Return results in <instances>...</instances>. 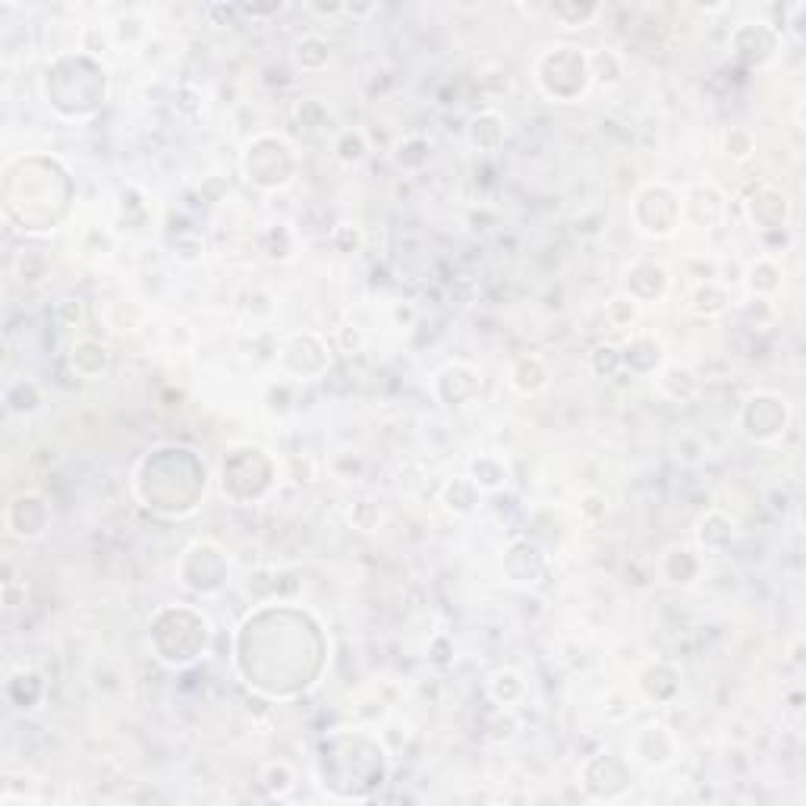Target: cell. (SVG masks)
I'll return each mask as SVG.
<instances>
[{"label": "cell", "mask_w": 806, "mask_h": 806, "mask_svg": "<svg viewBox=\"0 0 806 806\" xmlns=\"http://www.w3.org/2000/svg\"><path fill=\"white\" fill-rule=\"evenodd\" d=\"M133 492L158 517H187L206 501V463L180 444L151 448L133 470Z\"/></svg>", "instance_id": "cell-1"}, {"label": "cell", "mask_w": 806, "mask_h": 806, "mask_svg": "<svg viewBox=\"0 0 806 806\" xmlns=\"http://www.w3.org/2000/svg\"><path fill=\"white\" fill-rule=\"evenodd\" d=\"M350 753L334 731L318 741L315 753V785L332 800H369L391 775V750L369 728H350Z\"/></svg>", "instance_id": "cell-2"}, {"label": "cell", "mask_w": 806, "mask_h": 806, "mask_svg": "<svg viewBox=\"0 0 806 806\" xmlns=\"http://www.w3.org/2000/svg\"><path fill=\"white\" fill-rule=\"evenodd\" d=\"M211 642H214V627L192 605H161L148 620L151 656L174 671L202 662L211 652Z\"/></svg>", "instance_id": "cell-3"}, {"label": "cell", "mask_w": 806, "mask_h": 806, "mask_svg": "<svg viewBox=\"0 0 806 806\" xmlns=\"http://www.w3.org/2000/svg\"><path fill=\"white\" fill-rule=\"evenodd\" d=\"M42 98L63 121H88L98 114V107L107 98V66L85 54L80 80H70L66 57L57 54L44 66Z\"/></svg>", "instance_id": "cell-4"}, {"label": "cell", "mask_w": 806, "mask_h": 806, "mask_svg": "<svg viewBox=\"0 0 806 806\" xmlns=\"http://www.w3.org/2000/svg\"><path fill=\"white\" fill-rule=\"evenodd\" d=\"M533 80L542 98L555 104H577L589 95V57L579 44H548L533 63Z\"/></svg>", "instance_id": "cell-5"}, {"label": "cell", "mask_w": 806, "mask_h": 806, "mask_svg": "<svg viewBox=\"0 0 806 806\" xmlns=\"http://www.w3.org/2000/svg\"><path fill=\"white\" fill-rule=\"evenodd\" d=\"M240 170L249 187L259 192H281L300 174V151L281 133H255L240 155Z\"/></svg>", "instance_id": "cell-6"}, {"label": "cell", "mask_w": 806, "mask_h": 806, "mask_svg": "<svg viewBox=\"0 0 806 806\" xmlns=\"http://www.w3.org/2000/svg\"><path fill=\"white\" fill-rule=\"evenodd\" d=\"M252 454H255V444H233L221 460V473H218L221 495L237 507H249V504L269 498L278 482V463L271 451L259 448L255 463H252Z\"/></svg>", "instance_id": "cell-7"}, {"label": "cell", "mask_w": 806, "mask_h": 806, "mask_svg": "<svg viewBox=\"0 0 806 806\" xmlns=\"http://www.w3.org/2000/svg\"><path fill=\"white\" fill-rule=\"evenodd\" d=\"M634 230L646 240H671L681 230V189L664 180H649L630 199Z\"/></svg>", "instance_id": "cell-8"}, {"label": "cell", "mask_w": 806, "mask_h": 806, "mask_svg": "<svg viewBox=\"0 0 806 806\" xmlns=\"http://www.w3.org/2000/svg\"><path fill=\"white\" fill-rule=\"evenodd\" d=\"M177 577H180V586L187 593H196L202 599H214L228 589L230 583L228 552L214 538H196L180 555Z\"/></svg>", "instance_id": "cell-9"}, {"label": "cell", "mask_w": 806, "mask_h": 806, "mask_svg": "<svg viewBox=\"0 0 806 806\" xmlns=\"http://www.w3.org/2000/svg\"><path fill=\"white\" fill-rule=\"evenodd\" d=\"M274 366L284 378L315 381L332 369V344L318 332H293L278 344Z\"/></svg>", "instance_id": "cell-10"}, {"label": "cell", "mask_w": 806, "mask_h": 806, "mask_svg": "<svg viewBox=\"0 0 806 806\" xmlns=\"http://www.w3.org/2000/svg\"><path fill=\"white\" fill-rule=\"evenodd\" d=\"M791 419H794V414H791L785 394L753 391L741 404L737 426L756 444H778L791 429Z\"/></svg>", "instance_id": "cell-11"}, {"label": "cell", "mask_w": 806, "mask_h": 806, "mask_svg": "<svg viewBox=\"0 0 806 806\" xmlns=\"http://www.w3.org/2000/svg\"><path fill=\"white\" fill-rule=\"evenodd\" d=\"M579 787L589 800L615 804L634 787V765L618 753H596L579 765Z\"/></svg>", "instance_id": "cell-12"}, {"label": "cell", "mask_w": 806, "mask_h": 806, "mask_svg": "<svg viewBox=\"0 0 806 806\" xmlns=\"http://www.w3.org/2000/svg\"><path fill=\"white\" fill-rule=\"evenodd\" d=\"M627 753H630V765H640L646 772H664L681 760V741L671 731V724L649 719L630 731Z\"/></svg>", "instance_id": "cell-13"}, {"label": "cell", "mask_w": 806, "mask_h": 806, "mask_svg": "<svg viewBox=\"0 0 806 806\" xmlns=\"http://www.w3.org/2000/svg\"><path fill=\"white\" fill-rule=\"evenodd\" d=\"M728 221V192L715 180L687 184L681 189V228L712 233Z\"/></svg>", "instance_id": "cell-14"}, {"label": "cell", "mask_w": 806, "mask_h": 806, "mask_svg": "<svg viewBox=\"0 0 806 806\" xmlns=\"http://www.w3.org/2000/svg\"><path fill=\"white\" fill-rule=\"evenodd\" d=\"M51 501L35 489H22L17 495L7 501L3 507V526H7V536L17 538V542H39L48 536L51 530Z\"/></svg>", "instance_id": "cell-15"}, {"label": "cell", "mask_w": 806, "mask_h": 806, "mask_svg": "<svg viewBox=\"0 0 806 806\" xmlns=\"http://www.w3.org/2000/svg\"><path fill=\"white\" fill-rule=\"evenodd\" d=\"M728 51L737 63H744L750 70H763L768 63H775L778 51H782V32L763 20H744L731 29L728 39Z\"/></svg>", "instance_id": "cell-16"}, {"label": "cell", "mask_w": 806, "mask_h": 806, "mask_svg": "<svg viewBox=\"0 0 806 806\" xmlns=\"http://www.w3.org/2000/svg\"><path fill=\"white\" fill-rule=\"evenodd\" d=\"M671 269L664 265L662 259H652V255H637L620 278V293L630 296L637 306H652V303H662L671 293Z\"/></svg>", "instance_id": "cell-17"}, {"label": "cell", "mask_w": 806, "mask_h": 806, "mask_svg": "<svg viewBox=\"0 0 806 806\" xmlns=\"http://www.w3.org/2000/svg\"><path fill=\"white\" fill-rule=\"evenodd\" d=\"M435 400L448 410H460L479 400L482 394V373L467 359H451L432 375Z\"/></svg>", "instance_id": "cell-18"}, {"label": "cell", "mask_w": 806, "mask_h": 806, "mask_svg": "<svg viewBox=\"0 0 806 806\" xmlns=\"http://www.w3.org/2000/svg\"><path fill=\"white\" fill-rule=\"evenodd\" d=\"M634 690L640 697V703L649 705H671L683 690L681 668L668 659H649L637 668L634 674Z\"/></svg>", "instance_id": "cell-19"}, {"label": "cell", "mask_w": 806, "mask_h": 806, "mask_svg": "<svg viewBox=\"0 0 806 806\" xmlns=\"http://www.w3.org/2000/svg\"><path fill=\"white\" fill-rule=\"evenodd\" d=\"M501 571L511 586H520V589H536L545 583L548 577V558L545 552L538 548L536 542L530 538H514L504 555H501Z\"/></svg>", "instance_id": "cell-20"}, {"label": "cell", "mask_w": 806, "mask_h": 806, "mask_svg": "<svg viewBox=\"0 0 806 806\" xmlns=\"http://www.w3.org/2000/svg\"><path fill=\"white\" fill-rule=\"evenodd\" d=\"M791 211H794L791 208V196L778 187H760L756 192H750V199L744 202L746 221L753 224V230L760 237L775 233V230H787Z\"/></svg>", "instance_id": "cell-21"}, {"label": "cell", "mask_w": 806, "mask_h": 806, "mask_svg": "<svg viewBox=\"0 0 806 806\" xmlns=\"http://www.w3.org/2000/svg\"><path fill=\"white\" fill-rule=\"evenodd\" d=\"M668 363L662 337L652 332H630V337L620 344V366L634 378H652Z\"/></svg>", "instance_id": "cell-22"}, {"label": "cell", "mask_w": 806, "mask_h": 806, "mask_svg": "<svg viewBox=\"0 0 806 806\" xmlns=\"http://www.w3.org/2000/svg\"><path fill=\"white\" fill-rule=\"evenodd\" d=\"M66 363H70V373L83 381H104L111 369H114V350L111 344H104L102 337H92V334H80L70 350H66Z\"/></svg>", "instance_id": "cell-23"}, {"label": "cell", "mask_w": 806, "mask_h": 806, "mask_svg": "<svg viewBox=\"0 0 806 806\" xmlns=\"http://www.w3.org/2000/svg\"><path fill=\"white\" fill-rule=\"evenodd\" d=\"M705 574V555L697 548V545H668L659 558V577L668 583V586H693L697 579H703Z\"/></svg>", "instance_id": "cell-24"}, {"label": "cell", "mask_w": 806, "mask_h": 806, "mask_svg": "<svg viewBox=\"0 0 806 806\" xmlns=\"http://www.w3.org/2000/svg\"><path fill=\"white\" fill-rule=\"evenodd\" d=\"M552 366L542 353H520L507 366V385L520 397H538L552 388Z\"/></svg>", "instance_id": "cell-25"}, {"label": "cell", "mask_w": 806, "mask_h": 806, "mask_svg": "<svg viewBox=\"0 0 806 806\" xmlns=\"http://www.w3.org/2000/svg\"><path fill=\"white\" fill-rule=\"evenodd\" d=\"M693 538H697V548L703 555H724L734 545V538H737V523H734L731 514H724L722 507H709L697 520Z\"/></svg>", "instance_id": "cell-26"}, {"label": "cell", "mask_w": 806, "mask_h": 806, "mask_svg": "<svg viewBox=\"0 0 806 806\" xmlns=\"http://www.w3.org/2000/svg\"><path fill=\"white\" fill-rule=\"evenodd\" d=\"M467 475H470V482H473L482 495H498V492H504L511 485L514 470H511V460L504 454H498V451H479V454L470 457Z\"/></svg>", "instance_id": "cell-27"}, {"label": "cell", "mask_w": 806, "mask_h": 806, "mask_svg": "<svg viewBox=\"0 0 806 806\" xmlns=\"http://www.w3.org/2000/svg\"><path fill=\"white\" fill-rule=\"evenodd\" d=\"M507 139H511V124L495 107H485L467 121V143L473 145L475 151H485V155L501 151Z\"/></svg>", "instance_id": "cell-28"}, {"label": "cell", "mask_w": 806, "mask_h": 806, "mask_svg": "<svg viewBox=\"0 0 806 806\" xmlns=\"http://www.w3.org/2000/svg\"><path fill=\"white\" fill-rule=\"evenodd\" d=\"M687 306H690V312H693L697 318H705V322L722 318V315H728V312L734 310V290L728 287V284H722L719 278H700V281L690 287Z\"/></svg>", "instance_id": "cell-29"}, {"label": "cell", "mask_w": 806, "mask_h": 806, "mask_svg": "<svg viewBox=\"0 0 806 806\" xmlns=\"http://www.w3.org/2000/svg\"><path fill=\"white\" fill-rule=\"evenodd\" d=\"M746 296H763V300H775L785 290V271L778 265V259L772 252L756 255L741 274Z\"/></svg>", "instance_id": "cell-30"}, {"label": "cell", "mask_w": 806, "mask_h": 806, "mask_svg": "<svg viewBox=\"0 0 806 806\" xmlns=\"http://www.w3.org/2000/svg\"><path fill=\"white\" fill-rule=\"evenodd\" d=\"M652 381H656V391L668 397L671 404H690V400H697L700 391H703V381H700V375L693 373L690 366H683V363H664L659 373L652 375Z\"/></svg>", "instance_id": "cell-31"}, {"label": "cell", "mask_w": 806, "mask_h": 806, "mask_svg": "<svg viewBox=\"0 0 806 806\" xmlns=\"http://www.w3.org/2000/svg\"><path fill=\"white\" fill-rule=\"evenodd\" d=\"M485 697L495 709H520L530 697V687L517 668H498L485 681Z\"/></svg>", "instance_id": "cell-32"}, {"label": "cell", "mask_w": 806, "mask_h": 806, "mask_svg": "<svg viewBox=\"0 0 806 806\" xmlns=\"http://www.w3.org/2000/svg\"><path fill=\"white\" fill-rule=\"evenodd\" d=\"M48 697V683L39 671L32 668H20L7 678V703L13 705L17 712H32L39 709Z\"/></svg>", "instance_id": "cell-33"}, {"label": "cell", "mask_w": 806, "mask_h": 806, "mask_svg": "<svg viewBox=\"0 0 806 806\" xmlns=\"http://www.w3.org/2000/svg\"><path fill=\"white\" fill-rule=\"evenodd\" d=\"M290 63L296 73H325L332 63V44L318 32H306L290 48Z\"/></svg>", "instance_id": "cell-34"}, {"label": "cell", "mask_w": 806, "mask_h": 806, "mask_svg": "<svg viewBox=\"0 0 806 806\" xmlns=\"http://www.w3.org/2000/svg\"><path fill=\"white\" fill-rule=\"evenodd\" d=\"M482 498L485 495L470 482V475H457V479H448V482L441 485L438 504H441L448 514H454V517H470V514H475V511L482 507Z\"/></svg>", "instance_id": "cell-35"}, {"label": "cell", "mask_w": 806, "mask_h": 806, "mask_svg": "<svg viewBox=\"0 0 806 806\" xmlns=\"http://www.w3.org/2000/svg\"><path fill=\"white\" fill-rule=\"evenodd\" d=\"M102 318H104V325H107V328H111L114 334H136L145 328V322H148V310H145L139 300H126V296H117V300H107V303H104Z\"/></svg>", "instance_id": "cell-36"}, {"label": "cell", "mask_w": 806, "mask_h": 806, "mask_svg": "<svg viewBox=\"0 0 806 806\" xmlns=\"http://www.w3.org/2000/svg\"><path fill=\"white\" fill-rule=\"evenodd\" d=\"M586 57H589V80H593V88H615V85L624 83V76H627V63H624V57H620L615 48H589Z\"/></svg>", "instance_id": "cell-37"}, {"label": "cell", "mask_w": 806, "mask_h": 806, "mask_svg": "<svg viewBox=\"0 0 806 806\" xmlns=\"http://www.w3.org/2000/svg\"><path fill=\"white\" fill-rule=\"evenodd\" d=\"M44 404V391L39 381L32 378H17L3 388V410L7 416H17V419H25V416L39 414Z\"/></svg>", "instance_id": "cell-38"}, {"label": "cell", "mask_w": 806, "mask_h": 806, "mask_svg": "<svg viewBox=\"0 0 806 806\" xmlns=\"http://www.w3.org/2000/svg\"><path fill=\"white\" fill-rule=\"evenodd\" d=\"M391 161L400 167V170H407V174L422 170V167L432 161V139H426L422 133H410V136H404L400 143L394 145Z\"/></svg>", "instance_id": "cell-39"}, {"label": "cell", "mask_w": 806, "mask_h": 806, "mask_svg": "<svg viewBox=\"0 0 806 806\" xmlns=\"http://www.w3.org/2000/svg\"><path fill=\"white\" fill-rule=\"evenodd\" d=\"M114 249H117V237H114V230L111 228L88 224V228H83V233H80V259L88 262V265H102V262H107V259L114 255Z\"/></svg>", "instance_id": "cell-40"}, {"label": "cell", "mask_w": 806, "mask_h": 806, "mask_svg": "<svg viewBox=\"0 0 806 806\" xmlns=\"http://www.w3.org/2000/svg\"><path fill=\"white\" fill-rule=\"evenodd\" d=\"M259 782H262V787H265L269 797L284 800V797H290V794L296 791L300 775H296V768H293V763H287V760H269V763L262 765Z\"/></svg>", "instance_id": "cell-41"}, {"label": "cell", "mask_w": 806, "mask_h": 806, "mask_svg": "<svg viewBox=\"0 0 806 806\" xmlns=\"http://www.w3.org/2000/svg\"><path fill=\"white\" fill-rule=\"evenodd\" d=\"M605 13L601 3H577V0H567V3H552L548 7V17L555 22H561L564 29H586L593 22L599 20Z\"/></svg>", "instance_id": "cell-42"}, {"label": "cell", "mask_w": 806, "mask_h": 806, "mask_svg": "<svg viewBox=\"0 0 806 806\" xmlns=\"http://www.w3.org/2000/svg\"><path fill=\"white\" fill-rule=\"evenodd\" d=\"M334 158L347 167L363 165V161L369 158V136H366L363 129H356V126L341 129V133L334 136Z\"/></svg>", "instance_id": "cell-43"}, {"label": "cell", "mask_w": 806, "mask_h": 806, "mask_svg": "<svg viewBox=\"0 0 806 806\" xmlns=\"http://www.w3.org/2000/svg\"><path fill=\"white\" fill-rule=\"evenodd\" d=\"M640 318H642V306H637V303H634L630 296H624L620 290L605 303V322H608V328H615V332H637Z\"/></svg>", "instance_id": "cell-44"}, {"label": "cell", "mask_w": 806, "mask_h": 806, "mask_svg": "<svg viewBox=\"0 0 806 806\" xmlns=\"http://www.w3.org/2000/svg\"><path fill=\"white\" fill-rule=\"evenodd\" d=\"M722 155L734 165H746L756 155V133L750 126H728L722 136Z\"/></svg>", "instance_id": "cell-45"}, {"label": "cell", "mask_w": 806, "mask_h": 806, "mask_svg": "<svg viewBox=\"0 0 806 806\" xmlns=\"http://www.w3.org/2000/svg\"><path fill=\"white\" fill-rule=\"evenodd\" d=\"M151 22L145 20L143 13H136V10H129L124 17H117V20L111 22V35H114V44H117V51L121 48H136V44H143L148 39V29Z\"/></svg>", "instance_id": "cell-46"}, {"label": "cell", "mask_w": 806, "mask_h": 806, "mask_svg": "<svg viewBox=\"0 0 806 806\" xmlns=\"http://www.w3.org/2000/svg\"><path fill=\"white\" fill-rule=\"evenodd\" d=\"M80 51L95 57V61H104L111 51H117L114 44V35H111V22H88L80 29Z\"/></svg>", "instance_id": "cell-47"}, {"label": "cell", "mask_w": 806, "mask_h": 806, "mask_svg": "<svg viewBox=\"0 0 806 806\" xmlns=\"http://www.w3.org/2000/svg\"><path fill=\"white\" fill-rule=\"evenodd\" d=\"M574 511H577V520L583 526H589V530H596L605 523L608 517V511H611V504H608V498L601 495L599 489H583L577 495V504H574Z\"/></svg>", "instance_id": "cell-48"}, {"label": "cell", "mask_w": 806, "mask_h": 806, "mask_svg": "<svg viewBox=\"0 0 806 806\" xmlns=\"http://www.w3.org/2000/svg\"><path fill=\"white\" fill-rule=\"evenodd\" d=\"M13 274L20 284H42L48 278V255L42 249H20L17 259H13Z\"/></svg>", "instance_id": "cell-49"}, {"label": "cell", "mask_w": 806, "mask_h": 806, "mask_svg": "<svg viewBox=\"0 0 806 806\" xmlns=\"http://www.w3.org/2000/svg\"><path fill=\"white\" fill-rule=\"evenodd\" d=\"M262 252L269 259H274V262H287V259H293V252H296V233L287 224H271L262 233Z\"/></svg>", "instance_id": "cell-50"}, {"label": "cell", "mask_w": 806, "mask_h": 806, "mask_svg": "<svg viewBox=\"0 0 806 806\" xmlns=\"http://www.w3.org/2000/svg\"><path fill=\"white\" fill-rule=\"evenodd\" d=\"M385 523V511L375 498H359L350 507V526L359 533H375Z\"/></svg>", "instance_id": "cell-51"}, {"label": "cell", "mask_w": 806, "mask_h": 806, "mask_svg": "<svg viewBox=\"0 0 806 806\" xmlns=\"http://www.w3.org/2000/svg\"><path fill=\"white\" fill-rule=\"evenodd\" d=\"M589 369L599 375V378H615V375L624 373L620 366V344H599L596 350L589 353Z\"/></svg>", "instance_id": "cell-52"}, {"label": "cell", "mask_w": 806, "mask_h": 806, "mask_svg": "<svg viewBox=\"0 0 806 806\" xmlns=\"http://www.w3.org/2000/svg\"><path fill=\"white\" fill-rule=\"evenodd\" d=\"M674 457L687 463V467H693V463H700L709 457V444H705V438L700 432H681L674 438Z\"/></svg>", "instance_id": "cell-53"}, {"label": "cell", "mask_w": 806, "mask_h": 806, "mask_svg": "<svg viewBox=\"0 0 806 806\" xmlns=\"http://www.w3.org/2000/svg\"><path fill=\"white\" fill-rule=\"evenodd\" d=\"M332 243L341 252H347V255H353V252H359L363 249V243H366V237H363V228H356V224H337V228L332 230Z\"/></svg>", "instance_id": "cell-54"}, {"label": "cell", "mask_w": 806, "mask_h": 806, "mask_svg": "<svg viewBox=\"0 0 806 806\" xmlns=\"http://www.w3.org/2000/svg\"><path fill=\"white\" fill-rule=\"evenodd\" d=\"M206 255V243H202V237H196V233H180L177 240H174V259H180V262H199Z\"/></svg>", "instance_id": "cell-55"}, {"label": "cell", "mask_w": 806, "mask_h": 806, "mask_svg": "<svg viewBox=\"0 0 806 806\" xmlns=\"http://www.w3.org/2000/svg\"><path fill=\"white\" fill-rule=\"evenodd\" d=\"M57 315H61V325L66 328H80L85 318V306L80 296H63L61 303H57Z\"/></svg>", "instance_id": "cell-56"}, {"label": "cell", "mask_w": 806, "mask_h": 806, "mask_svg": "<svg viewBox=\"0 0 806 806\" xmlns=\"http://www.w3.org/2000/svg\"><path fill=\"white\" fill-rule=\"evenodd\" d=\"M284 10V3H271V7H240V13L243 17H274V13H281Z\"/></svg>", "instance_id": "cell-57"}, {"label": "cell", "mask_w": 806, "mask_h": 806, "mask_svg": "<svg viewBox=\"0 0 806 806\" xmlns=\"http://www.w3.org/2000/svg\"><path fill=\"white\" fill-rule=\"evenodd\" d=\"M375 10H378L375 3H369V7H350V3H341V13H344V17H353V20H366V17H373Z\"/></svg>", "instance_id": "cell-58"}, {"label": "cell", "mask_w": 806, "mask_h": 806, "mask_svg": "<svg viewBox=\"0 0 806 806\" xmlns=\"http://www.w3.org/2000/svg\"><path fill=\"white\" fill-rule=\"evenodd\" d=\"M391 312H394V322H397V325H400V322H404V325H410V322L416 318V310L410 306V303H407V306H404V303H394Z\"/></svg>", "instance_id": "cell-59"}]
</instances>
